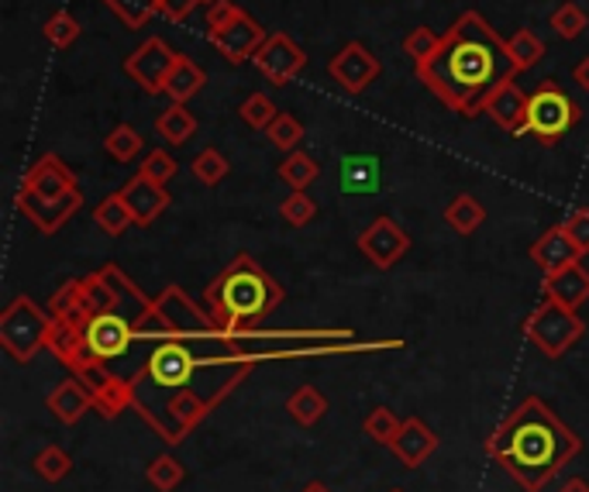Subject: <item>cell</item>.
<instances>
[{
  "mask_svg": "<svg viewBox=\"0 0 589 492\" xmlns=\"http://www.w3.org/2000/svg\"><path fill=\"white\" fill-rule=\"evenodd\" d=\"M414 73L448 111L472 121L483 114L487 97L514 73V66L506 56V39L497 35L479 11H466L441 35L435 56L417 63Z\"/></svg>",
  "mask_w": 589,
  "mask_h": 492,
  "instance_id": "cell-1",
  "label": "cell"
},
{
  "mask_svg": "<svg viewBox=\"0 0 589 492\" xmlns=\"http://www.w3.org/2000/svg\"><path fill=\"white\" fill-rule=\"evenodd\" d=\"M579 451V434L561 424L542 396H527L487 437V455L500 461L524 492H542Z\"/></svg>",
  "mask_w": 589,
  "mask_h": 492,
  "instance_id": "cell-2",
  "label": "cell"
},
{
  "mask_svg": "<svg viewBox=\"0 0 589 492\" xmlns=\"http://www.w3.org/2000/svg\"><path fill=\"white\" fill-rule=\"evenodd\" d=\"M283 286L249 252H238L204 289V310L228 335H252L283 307Z\"/></svg>",
  "mask_w": 589,
  "mask_h": 492,
  "instance_id": "cell-3",
  "label": "cell"
},
{
  "mask_svg": "<svg viewBox=\"0 0 589 492\" xmlns=\"http://www.w3.org/2000/svg\"><path fill=\"white\" fill-rule=\"evenodd\" d=\"M139 414L155 427V434L163 437L166 445L186 441V434L200 427L210 414V403L194 393V390H173V393H135Z\"/></svg>",
  "mask_w": 589,
  "mask_h": 492,
  "instance_id": "cell-4",
  "label": "cell"
},
{
  "mask_svg": "<svg viewBox=\"0 0 589 492\" xmlns=\"http://www.w3.org/2000/svg\"><path fill=\"white\" fill-rule=\"evenodd\" d=\"M270 39L262 24L234 4V0H214L207 8V42L221 52L231 66L255 59L259 45Z\"/></svg>",
  "mask_w": 589,
  "mask_h": 492,
  "instance_id": "cell-5",
  "label": "cell"
},
{
  "mask_svg": "<svg viewBox=\"0 0 589 492\" xmlns=\"http://www.w3.org/2000/svg\"><path fill=\"white\" fill-rule=\"evenodd\" d=\"M48 327H52L48 310H42L32 296H14L4 307V314H0V348H4L14 362L29 365L45 348Z\"/></svg>",
  "mask_w": 589,
  "mask_h": 492,
  "instance_id": "cell-6",
  "label": "cell"
},
{
  "mask_svg": "<svg viewBox=\"0 0 589 492\" xmlns=\"http://www.w3.org/2000/svg\"><path fill=\"white\" fill-rule=\"evenodd\" d=\"M582 111L576 100L561 90L555 79H542L527 97V134H534L545 149L558 145L579 124Z\"/></svg>",
  "mask_w": 589,
  "mask_h": 492,
  "instance_id": "cell-7",
  "label": "cell"
},
{
  "mask_svg": "<svg viewBox=\"0 0 589 492\" xmlns=\"http://www.w3.org/2000/svg\"><path fill=\"white\" fill-rule=\"evenodd\" d=\"M586 331V324L579 317V310H569L555 304V299L545 296V304H538V310H534L527 320H524V335L531 345H538L548 359H561Z\"/></svg>",
  "mask_w": 589,
  "mask_h": 492,
  "instance_id": "cell-8",
  "label": "cell"
},
{
  "mask_svg": "<svg viewBox=\"0 0 589 492\" xmlns=\"http://www.w3.org/2000/svg\"><path fill=\"white\" fill-rule=\"evenodd\" d=\"M73 375L84 382L87 393L94 396V409L107 420H114V417L124 414L128 406H135V382L124 379L121 372H114L111 365L90 359V362L79 365Z\"/></svg>",
  "mask_w": 589,
  "mask_h": 492,
  "instance_id": "cell-9",
  "label": "cell"
},
{
  "mask_svg": "<svg viewBox=\"0 0 589 492\" xmlns=\"http://www.w3.org/2000/svg\"><path fill=\"white\" fill-rule=\"evenodd\" d=\"M135 345H139L135 320L124 314H97L87 324V351L94 362H103L114 369L118 362L135 354Z\"/></svg>",
  "mask_w": 589,
  "mask_h": 492,
  "instance_id": "cell-10",
  "label": "cell"
},
{
  "mask_svg": "<svg viewBox=\"0 0 589 492\" xmlns=\"http://www.w3.org/2000/svg\"><path fill=\"white\" fill-rule=\"evenodd\" d=\"M176 59H179V52H173L163 39H145L135 52L124 56V73L135 79L149 97H159V94H166V79Z\"/></svg>",
  "mask_w": 589,
  "mask_h": 492,
  "instance_id": "cell-11",
  "label": "cell"
},
{
  "mask_svg": "<svg viewBox=\"0 0 589 492\" xmlns=\"http://www.w3.org/2000/svg\"><path fill=\"white\" fill-rule=\"evenodd\" d=\"M255 69L270 79V84H276V87H286V84H293L304 69H307V52L293 42L286 32H276V35H270L262 45H259V52H255Z\"/></svg>",
  "mask_w": 589,
  "mask_h": 492,
  "instance_id": "cell-12",
  "label": "cell"
},
{
  "mask_svg": "<svg viewBox=\"0 0 589 492\" xmlns=\"http://www.w3.org/2000/svg\"><path fill=\"white\" fill-rule=\"evenodd\" d=\"M14 204H18L21 217H29L42 234H56L69 225V217L84 207V194L73 189V194H66V197H39V194H32V189L21 186Z\"/></svg>",
  "mask_w": 589,
  "mask_h": 492,
  "instance_id": "cell-13",
  "label": "cell"
},
{
  "mask_svg": "<svg viewBox=\"0 0 589 492\" xmlns=\"http://www.w3.org/2000/svg\"><path fill=\"white\" fill-rule=\"evenodd\" d=\"M328 73L335 84L345 90V94H362L369 84H377V76H380V59L372 56L369 45L362 42H348L341 45L331 63H328Z\"/></svg>",
  "mask_w": 589,
  "mask_h": 492,
  "instance_id": "cell-14",
  "label": "cell"
},
{
  "mask_svg": "<svg viewBox=\"0 0 589 492\" xmlns=\"http://www.w3.org/2000/svg\"><path fill=\"white\" fill-rule=\"evenodd\" d=\"M527 97L517 84V73H511L503 79V84H497V90L487 97V107L483 114L500 128L506 131L511 139H524L527 134Z\"/></svg>",
  "mask_w": 589,
  "mask_h": 492,
  "instance_id": "cell-15",
  "label": "cell"
},
{
  "mask_svg": "<svg viewBox=\"0 0 589 492\" xmlns=\"http://www.w3.org/2000/svg\"><path fill=\"white\" fill-rule=\"evenodd\" d=\"M359 249H362V255L377 265V269H393L400 259L407 255V249H411V234L400 228L393 217H377L362 234H359Z\"/></svg>",
  "mask_w": 589,
  "mask_h": 492,
  "instance_id": "cell-16",
  "label": "cell"
},
{
  "mask_svg": "<svg viewBox=\"0 0 589 492\" xmlns=\"http://www.w3.org/2000/svg\"><path fill=\"white\" fill-rule=\"evenodd\" d=\"M121 197L131 210V217H135V225L139 228H149L155 217H163L170 210V194H166V186L163 183H152L145 176H135V179H128L121 186Z\"/></svg>",
  "mask_w": 589,
  "mask_h": 492,
  "instance_id": "cell-17",
  "label": "cell"
},
{
  "mask_svg": "<svg viewBox=\"0 0 589 492\" xmlns=\"http://www.w3.org/2000/svg\"><path fill=\"white\" fill-rule=\"evenodd\" d=\"M21 186L32 189V194H39V197H66V194H73V189H79L73 170L52 152L35 162V166L29 170V176L21 179Z\"/></svg>",
  "mask_w": 589,
  "mask_h": 492,
  "instance_id": "cell-18",
  "label": "cell"
},
{
  "mask_svg": "<svg viewBox=\"0 0 589 492\" xmlns=\"http://www.w3.org/2000/svg\"><path fill=\"white\" fill-rule=\"evenodd\" d=\"M545 296L569 310H579L589 299V269L572 262L566 269L545 272Z\"/></svg>",
  "mask_w": 589,
  "mask_h": 492,
  "instance_id": "cell-19",
  "label": "cell"
},
{
  "mask_svg": "<svg viewBox=\"0 0 589 492\" xmlns=\"http://www.w3.org/2000/svg\"><path fill=\"white\" fill-rule=\"evenodd\" d=\"M393 455L407 464V469H417V464H424L427 458L435 455V448H438V437H435V430L427 427L421 417H407L404 420V427H400V434L393 437Z\"/></svg>",
  "mask_w": 589,
  "mask_h": 492,
  "instance_id": "cell-20",
  "label": "cell"
},
{
  "mask_svg": "<svg viewBox=\"0 0 589 492\" xmlns=\"http://www.w3.org/2000/svg\"><path fill=\"white\" fill-rule=\"evenodd\" d=\"M45 406H48V414L56 417L59 424L73 427V424H79L94 409V396L87 393L84 382L73 375V379L59 382V386L45 396Z\"/></svg>",
  "mask_w": 589,
  "mask_h": 492,
  "instance_id": "cell-21",
  "label": "cell"
},
{
  "mask_svg": "<svg viewBox=\"0 0 589 492\" xmlns=\"http://www.w3.org/2000/svg\"><path fill=\"white\" fill-rule=\"evenodd\" d=\"M45 348L56 354V359H59L69 372H76L84 362H90L87 327H76V324H66V320H52Z\"/></svg>",
  "mask_w": 589,
  "mask_h": 492,
  "instance_id": "cell-22",
  "label": "cell"
},
{
  "mask_svg": "<svg viewBox=\"0 0 589 492\" xmlns=\"http://www.w3.org/2000/svg\"><path fill=\"white\" fill-rule=\"evenodd\" d=\"M531 259L538 262L545 272H555V269H566V265L579 262V252H576V244L569 241V234L561 231V225H555L531 244Z\"/></svg>",
  "mask_w": 589,
  "mask_h": 492,
  "instance_id": "cell-23",
  "label": "cell"
},
{
  "mask_svg": "<svg viewBox=\"0 0 589 492\" xmlns=\"http://www.w3.org/2000/svg\"><path fill=\"white\" fill-rule=\"evenodd\" d=\"M48 317L52 320H66L76 327H87L94 320L90 307H87V296H84V280H69L63 283L48 299Z\"/></svg>",
  "mask_w": 589,
  "mask_h": 492,
  "instance_id": "cell-24",
  "label": "cell"
},
{
  "mask_svg": "<svg viewBox=\"0 0 589 492\" xmlns=\"http://www.w3.org/2000/svg\"><path fill=\"white\" fill-rule=\"evenodd\" d=\"M380 158L377 155H345L341 158V189L345 194H377Z\"/></svg>",
  "mask_w": 589,
  "mask_h": 492,
  "instance_id": "cell-25",
  "label": "cell"
},
{
  "mask_svg": "<svg viewBox=\"0 0 589 492\" xmlns=\"http://www.w3.org/2000/svg\"><path fill=\"white\" fill-rule=\"evenodd\" d=\"M207 87V73L200 63H194L190 56H179L170 79H166V97L173 103H190L200 90Z\"/></svg>",
  "mask_w": 589,
  "mask_h": 492,
  "instance_id": "cell-26",
  "label": "cell"
},
{
  "mask_svg": "<svg viewBox=\"0 0 589 492\" xmlns=\"http://www.w3.org/2000/svg\"><path fill=\"white\" fill-rule=\"evenodd\" d=\"M155 134L166 139V145H186L197 134V118L186 111V103H170L163 114L155 118Z\"/></svg>",
  "mask_w": 589,
  "mask_h": 492,
  "instance_id": "cell-27",
  "label": "cell"
},
{
  "mask_svg": "<svg viewBox=\"0 0 589 492\" xmlns=\"http://www.w3.org/2000/svg\"><path fill=\"white\" fill-rule=\"evenodd\" d=\"M445 221H448V228H451L455 234L469 238V234H476L479 228H483L487 207L479 204L472 194H459V197H451V204L445 207Z\"/></svg>",
  "mask_w": 589,
  "mask_h": 492,
  "instance_id": "cell-28",
  "label": "cell"
},
{
  "mask_svg": "<svg viewBox=\"0 0 589 492\" xmlns=\"http://www.w3.org/2000/svg\"><path fill=\"white\" fill-rule=\"evenodd\" d=\"M286 414L293 417V424L314 427V424H320V417L328 414V400L317 386H301L286 396Z\"/></svg>",
  "mask_w": 589,
  "mask_h": 492,
  "instance_id": "cell-29",
  "label": "cell"
},
{
  "mask_svg": "<svg viewBox=\"0 0 589 492\" xmlns=\"http://www.w3.org/2000/svg\"><path fill=\"white\" fill-rule=\"evenodd\" d=\"M506 56H511L514 73H527L545 59V42L531 29H517L511 39H506Z\"/></svg>",
  "mask_w": 589,
  "mask_h": 492,
  "instance_id": "cell-30",
  "label": "cell"
},
{
  "mask_svg": "<svg viewBox=\"0 0 589 492\" xmlns=\"http://www.w3.org/2000/svg\"><path fill=\"white\" fill-rule=\"evenodd\" d=\"M94 221L103 234H111V238H121L131 225H135V217H131L124 197H121V189L111 197H103L97 207H94Z\"/></svg>",
  "mask_w": 589,
  "mask_h": 492,
  "instance_id": "cell-31",
  "label": "cell"
},
{
  "mask_svg": "<svg viewBox=\"0 0 589 492\" xmlns=\"http://www.w3.org/2000/svg\"><path fill=\"white\" fill-rule=\"evenodd\" d=\"M320 176V166L317 158L307 155V152H286V158L280 162V179L290 186V189H307L314 179Z\"/></svg>",
  "mask_w": 589,
  "mask_h": 492,
  "instance_id": "cell-32",
  "label": "cell"
},
{
  "mask_svg": "<svg viewBox=\"0 0 589 492\" xmlns=\"http://www.w3.org/2000/svg\"><path fill=\"white\" fill-rule=\"evenodd\" d=\"M103 8L111 14H118V21L124 24V29L139 32L159 14V0H103Z\"/></svg>",
  "mask_w": 589,
  "mask_h": 492,
  "instance_id": "cell-33",
  "label": "cell"
},
{
  "mask_svg": "<svg viewBox=\"0 0 589 492\" xmlns=\"http://www.w3.org/2000/svg\"><path fill=\"white\" fill-rule=\"evenodd\" d=\"M548 24H552V32H555L558 39L572 42V39H579V35L589 29V14L576 4V0H561V4L552 11Z\"/></svg>",
  "mask_w": 589,
  "mask_h": 492,
  "instance_id": "cell-34",
  "label": "cell"
},
{
  "mask_svg": "<svg viewBox=\"0 0 589 492\" xmlns=\"http://www.w3.org/2000/svg\"><path fill=\"white\" fill-rule=\"evenodd\" d=\"M32 472L45 482H63L73 472V458L59 448V445H45L35 458H32Z\"/></svg>",
  "mask_w": 589,
  "mask_h": 492,
  "instance_id": "cell-35",
  "label": "cell"
},
{
  "mask_svg": "<svg viewBox=\"0 0 589 492\" xmlns=\"http://www.w3.org/2000/svg\"><path fill=\"white\" fill-rule=\"evenodd\" d=\"M145 149V139L142 134L131 128V124H118L111 128V134L103 139V152L118 158V162H131V158H139V152Z\"/></svg>",
  "mask_w": 589,
  "mask_h": 492,
  "instance_id": "cell-36",
  "label": "cell"
},
{
  "mask_svg": "<svg viewBox=\"0 0 589 492\" xmlns=\"http://www.w3.org/2000/svg\"><path fill=\"white\" fill-rule=\"evenodd\" d=\"M145 479L159 489V492H176L186 479V469H183V461L173 458V455H159L149 469H145Z\"/></svg>",
  "mask_w": 589,
  "mask_h": 492,
  "instance_id": "cell-37",
  "label": "cell"
},
{
  "mask_svg": "<svg viewBox=\"0 0 589 492\" xmlns=\"http://www.w3.org/2000/svg\"><path fill=\"white\" fill-rule=\"evenodd\" d=\"M400 427H404V420H400L390 406H377L372 414L366 417V424H362V430H366V437H372L377 445H393V437L400 434Z\"/></svg>",
  "mask_w": 589,
  "mask_h": 492,
  "instance_id": "cell-38",
  "label": "cell"
},
{
  "mask_svg": "<svg viewBox=\"0 0 589 492\" xmlns=\"http://www.w3.org/2000/svg\"><path fill=\"white\" fill-rule=\"evenodd\" d=\"M265 139H270V145L280 152H297V145L304 142V124L293 114H280L270 128H265Z\"/></svg>",
  "mask_w": 589,
  "mask_h": 492,
  "instance_id": "cell-39",
  "label": "cell"
},
{
  "mask_svg": "<svg viewBox=\"0 0 589 492\" xmlns=\"http://www.w3.org/2000/svg\"><path fill=\"white\" fill-rule=\"evenodd\" d=\"M238 118H242V121H246L249 128H255V131H265L280 114H276V103L265 97V94H249V97L242 100V107H238Z\"/></svg>",
  "mask_w": 589,
  "mask_h": 492,
  "instance_id": "cell-40",
  "label": "cell"
},
{
  "mask_svg": "<svg viewBox=\"0 0 589 492\" xmlns=\"http://www.w3.org/2000/svg\"><path fill=\"white\" fill-rule=\"evenodd\" d=\"M42 32H45V42H48L52 48H69L84 29H79V21H76L69 11H56V14L45 21Z\"/></svg>",
  "mask_w": 589,
  "mask_h": 492,
  "instance_id": "cell-41",
  "label": "cell"
},
{
  "mask_svg": "<svg viewBox=\"0 0 589 492\" xmlns=\"http://www.w3.org/2000/svg\"><path fill=\"white\" fill-rule=\"evenodd\" d=\"M280 217L290 228H304L317 217V204L307 197V189H293V194L280 204Z\"/></svg>",
  "mask_w": 589,
  "mask_h": 492,
  "instance_id": "cell-42",
  "label": "cell"
},
{
  "mask_svg": "<svg viewBox=\"0 0 589 492\" xmlns=\"http://www.w3.org/2000/svg\"><path fill=\"white\" fill-rule=\"evenodd\" d=\"M194 176L204 183V186H218L228 173H231V166H228V158L218 152V149H204L197 158H194Z\"/></svg>",
  "mask_w": 589,
  "mask_h": 492,
  "instance_id": "cell-43",
  "label": "cell"
},
{
  "mask_svg": "<svg viewBox=\"0 0 589 492\" xmlns=\"http://www.w3.org/2000/svg\"><path fill=\"white\" fill-rule=\"evenodd\" d=\"M179 173V162L166 152V149H152L145 158H142V166H139V176L152 179V183H170L173 176Z\"/></svg>",
  "mask_w": 589,
  "mask_h": 492,
  "instance_id": "cell-44",
  "label": "cell"
},
{
  "mask_svg": "<svg viewBox=\"0 0 589 492\" xmlns=\"http://www.w3.org/2000/svg\"><path fill=\"white\" fill-rule=\"evenodd\" d=\"M441 45V35L435 29H427V24H421V29H414L407 39H404V52H407V59L417 66L424 63L427 56H435V48Z\"/></svg>",
  "mask_w": 589,
  "mask_h": 492,
  "instance_id": "cell-45",
  "label": "cell"
},
{
  "mask_svg": "<svg viewBox=\"0 0 589 492\" xmlns=\"http://www.w3.org/2000/svg\"><path fill=\"white\" fill-rule=\"evenodd\" d=\"M561 231H566L569 241L576 244L579 259L589 255V207H576L566 221H561Z\"/></svg>",
  "mask_w": 589,
  "mask_h": 492,
  "instance_id": "cell-46",
  "label": "cell"
},
{
  "mask_svg": "<svg viewBox=\"0 0 589 492\" xmlns=\"http://www.w3.org/2000/svg\"><path fill=\"white\" fill-rule=\"evenodd\" d=\"M197 4H200V0H159V14H163L166 21H173V24H179V21L190 18V11Z\"/></svg>",
  "mask_w": 589,
  "mask_h": 492,
  "instance_id": "cell-47",
  "label": "cell"
},
{
  "mask_svg": "<svg viewBox=\"0 0 589 492\" xmlns=\"http://www.w3.org/2000/svg\"><path fill=\"white\" fill-rule=\"evenodd\" d=\"M572 79L579 84V90H586V94H589V56H586L582 63H576V66H572Z\"/></svg>",
  "mask_w": 589,
  "mask_h": 492,
  "instance_id": "cell-48",
  "label": "cell"
},
{
  "mask_svg": "<svg viewBox=\"0 0 589 492\" xmlns=\"http://www.w3.org/2000/svg\"><path fill=\"white\" fill-rule=\"evenodd\" d=\"M558 492H589V482L582 475H572V479H566L558 485Z\"/></svg>",
  "mask_w": 589,
  "mask_h": 492,
  "instance_id": "cell-49",
  "label": "cell"
},
{
  "mask_svg": "<svg viewBox=\"0 0 589 492\" xmlns=\"http://www.w3.org/2000/svg\"><path fill=\"white\" fill-rule=\"evenodd\" d=\"M301 492H331V489H328V485H320V482H307Z\"/></svg>",
  "mask_w": 589,
  "mask_h": 492,
  "instance_id": "cell-50",
  "label": "cell"
},
{
  "mask_svg": "<svg viewBox=\"0 0 589 492\" xmlns=\"http://www.w3.org/2000/svg\"><path fill=\"white\" fill-rule=\"evenodd\" d=\"M200 4H207V8H210V4H214V0H200Z\"/></svg>",
  "mask_w": 589,
  "mask_h": 492,
  "instance_id": "cell-51",
  "label": "cell"
},
{
  "mask_svg": "<svg viewBox=\"0 0 589 492\" xmlns=\"http://www.w3.org/2000/svg\"><path fill=\"white\" fill-rule=\"evenodd\" d=\"M393 492H404V489H393Z\"/></svg>",
  "mask_w": 589,
  "mask_h": 492,
  "instance_id": "cell-52",
  "label": "cell"
}]
</instances>
